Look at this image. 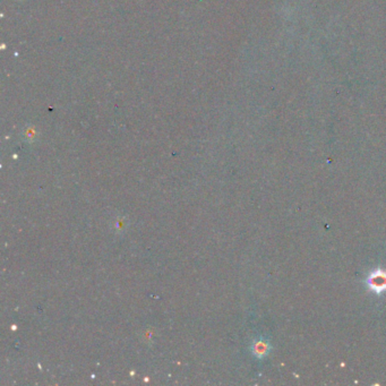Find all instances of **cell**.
I'll list each match as a JSON object with an SVG mask.
<instances>
[{
  "label": "cell",
  "instance_id": "6da1fadb",
  "mask_svg": "<svg viewBox=\"0 0 386 386\" xmlns=\"http://www.w3.org/2000/svg\"><path fill=\"white\" fill-rule=\"evenodd\" d=\"M366 284L371 292L382 294L386 292V271L383 269H376L371 271L366 280Z\"/></svg>",
  "mask_w": 386,
  "mask_h": 386
},
{
  "label": "cell",
  "instance_id": "7a4b0ae2",
  "mask_svg": "<svg viewBox=\"0 0 386 386\" xmlns=\"http://www.w3.org/2000/svg\"><path fill=\"white\" fill-rule=\"evenodd\" d=\"M251 349H252V353L255 354V357L261 359V358H264L266 354L269 353L270 346L269 343L265 341H255Z\"/></svg>",
  "mask_w": 386,
  "mask_h": 386
}]
</instances>
